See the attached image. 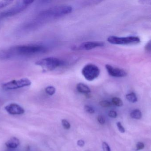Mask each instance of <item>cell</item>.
<instances>
[{
  "label": "cell",
  "mask_w": 151,
  "mask_h": 151,
  "mask_svg": "<svg viewBox=\"0 0 151 151\" xmlns=\"http://www.w3.org/2000/svg\"><path fill=\"white\" fill-rule=\"evenodd\" d=\"M20 144L19 139L16 137H13L6 142V145L7 147L10 149H14L18 147Z\"/></svg>",
  "instance_id": "obj_11"
},
{
  "label": "cell",
  "mask_w": 151,
  "mask_h": 151,
  "mask_svg": "<svg viewBox=\"0 0 151 151\" xmlns=\"http://www.w3.org/2000/svg\"><path fill=\"white\" fill-rule=\"evenodd\" d=\"M84 110L86 112L89 113H93L95 112V110L93 109V108L91 106H88V105H86L85 106Z\"/></svg>",
  "instance_id": "obj_19"
},
{
  "label": "cell",
  "mask_w": 151,
  "mask_h": 151,
  "mask_svg": "<svg viewBox=\"0 0 151 151\" xmlns=\"http://www.w3.org/2000/svg\"><path fill=\"white\" fill-rule=\"evenodd\" d=\"M107 40L110 44L118 45H136L140 42V39L138 36L119 37L111 36L107 38Z\"/></svg>",
  "instance_id": "obj_5"
},
{
  "label": "cell",
  "mask_w": 151,
  "mask_h": 151,
  "mask_svg": "<svg viewBox=\"0 0 151 151\" xmlns=\"http://www.w3.org/2000/svg\"><path fill=\"white\" fill-rule=\"evenodd\" d=\"M108 116L111 117V118H117V112L114 111H110L109 113H108Z\"/></svg>",
  "instance_id": "obj_25"
},
{
  "label": "cell",
  "mask_w": 151,
  "mask_h": 151,
  "mask_svg": "<svg viewBox=\"0 0 151 151\" xmlns=\"http://www.w3.org/2000/svg\"><path fill=\"white\" fill-rule=\"evenodd\" d=\"M5 109L8 113L12 115H21L25 112L23 108L15 103H12L6 106Z\"/></svg>",
  "instance_id": "obj_10"
},
{
  "label": "cell",
  "mask_w": 151,
  "mask_h": 151,
  "mask_svg": "<svg viewBox=\"0 0 151 151\" xmlns=\"http://www.w3.org/2000/svg\"><path fill=\"white\" fill-rule=\"evenodd\" d=\"M33 2V1L30 0H23L17 1V3L12 7L0 13V20L18 14L25 10Z\"/></svg>",
  "instance_id": "obj_2"
},
{
  "label": "cell",
  "mask_w": 151,
  "mask_h": 151,
  "mask_svg": "<svg viewBox=\"0 0 151 151\" xmlns=\"http://www.w3.org/2000/svg\"><path fill=\"white\" fill-rule=\"evenodd\" d=\"M145 147V145L144 143L141 142H138L136 145V150L138 151V150H142Z\"/></svg>",
  "instance_id": "obj_22"
},
{
  "label": "cell",
  "mask_w": 151,
  "mask_h": 151,
  "mask_svg": "<svg viewBox=\"0 0 151 151\" xmlns=\"http://www.w3.org/2000/svg\"><path fill=\"white\" fill-rule=\"evenodd\" d=\"M126 99L132 103H135L138 101V98L134 93H131L127 94L126 95Z\"/></svg>",
  "instance_id": "obj_14"
},
{
  "label": "cell",
  "mask_w": 151,
  "mask_h": 151,
  "mask_svg": "<svg viewBox=\"0 0 151 151\" xmlns=\"http://www.w3.org/2000/svg\"><path fill=\"white\" fill-rule=\"evenodd\" d=\"M82 74L85 79L88 81H92L99 77L100 70L94 64H87L82 70Z\"/></svg>",
  "instance_id": "obj_7"
},
{
  "label": "cell",
  "mask_w": 151,
  "mask_h": 151,
  "mask_svg": "<svg viewBox=\"0 0 151 151\" xmlns=\"http://www.w3.org/2000/svg\"><path fill=\"white\" fill-rule=\"evenodd\" d=\"M100 106L103 107L107 108L111 107V103L108 101L104 100L101 101L99 102Z\"/></svg>",
  "instance_id": "obj_18"
},
{
  "label": "cell",
  "mask_w": 151,
  "mask_h": 151,
  "mask_svg": "<svg viewBox=\"0 0 151 151\" xmlns=\"http://www.w3.org/2000/svg\"><path fill=\"white\" fill-rule=\"evenodd\" d=\"M13 2V1H0V9L7 6Z\"/></svg>",
  "instance_id": "obj_17"
},
{
  "label": "cell",
  "mask_w": 151,
  "mask_h": 151,
  "mask_svg": "<svg viewBox=\"0 0 151 151\" xmlns=\"http://www.w3.org/2000/svg\"><path fill=\"white\" fill-rule=\"evenodd\" d=\"M45 91H46V93L48 95L52 96L55 94V92H56V89L53 86H49L46 87L45 89Z\"/></svg>",
  "instance_id": "obj_16"
},
{
  "label": "cell",
  "mask_w": 151,
  "mask_h": 151,
  "mask_svg": "<svg viewBox=\"0 0 151 151\" xmlns=\"http://www.w3.org/2000/svg\"><path fill=\"white\" fill-rule=\"evenodd\" d=\"M0 21H1V20H0Z\"/></svg>",
  "instance_id": "obj_30"
},
{
  "label": "cell",
  "mask_w": 151,
  "mask_h": 151,
  "mask_svg": "<svg viewBox=\"0 0 151 151\" xmlns=\"http://www.w3.org/2000/svg\"><path fill=\"white\" fill-rule=\"evenodd\" d=\"M97 120H98V122L101 124H104L105 123V119L102 115L98 116V117H97Z\"/></svg>",
  "instance_id": "obj_24"
},
{
  "label": "cell",
  "mask_w": 151,
  "mask_h": 151,
  "mask_svg": "<svg viewBox=\"0 0 151 151\" xmlns=\"http://www.w3.org/2000/svg\"><path fill=\"white\" fill-rule=\"evenodd\" d=\"M112 102L114 105L118 107L123 106V103L122 100L118 97H114L112 99Z\"/></svg>",
  "instance_id": "obj_15"
},
{
  "label": "cell",
  "mask_w": 151,
  "mask_h": 151,
  "mask_svg": "<svg viewBox=\"0 0 151 151\" xmlns=\"http://www.w3.org/2000/svg\"><path fill=\"white\" fill-rule=\"evenodd\" d=\"M139 2L141 4L151 5V0H150V1H148H148H140Z\"/></svg>",
  "instance_id": "obj_28"
},
{
  "label": "cell",
  "mask_w": 151,
  "mask_h": 151,
  "mask_svg": "<svg viewBox=\"0 0 151 151\" xmlns=\"http://www.w3.org/2000/svg\"></svg>",
  "instance_id": "obj_29"
},
{
  "label": "cell",
  "mask_w": 151,
  "mask_h": 151,
  "mask_svg": "<svg viewBox=\"0 0 151 151\" xmlns=\"http://www.w3.org/2000/svg\"><path fill=\"white\" fill-rule=\"evenodd\" d=\"M61 123H62V125L63 127L66 129H69L70 128V124H69V122L65 119L62 120L61 121Z\"/></svg>",
  "instance_id": "obj_20"
},
{
  "label": "cell",
  "mask_w": 151,
  "mask_h": 151,
  "mask_svg": "<svg viewBox=\"0 0 151 151\" xmlns=\"http://www.w3.org/2000/svg\"><path fill=\"white\" fill-rule=\"evenodd\" d=\"M104 43L102 41H87L82 43L79 46V48L81 50H92L96 47H102L104 46Z\"/></svg>",
  "instance_id": "obj_9"
},
{
  "label": "cell",
  "mask_w": 151,
  "mask_h": 151,
  "mask_svg": "<svg viewBox=\"0 0 151 151\" xmlns=\"http://www.w3.org/2000/svg\"><path fill=\"white\" fill-rule=\"evenodd\" d=\"M45 47L37 45H23L11 47L0 50V60H7L16 57L29 56L47 52Z\"/></svg>",
  "instance_id": "obj_1"
},
{
  "label": "cell",
  "mask_w": 151,
  "mask_h": 151,
  "mask_svg": "<svg viewBox=\"0 0 151 151\" xmlns=\"http://www.w3.org/2000/svg\"><path fill=\"white\" fill-rule=\"evenodd\" d=\"M117 126L118 127V129L119 131L121 133H124L126 131L125 130V128H124V127L121 125V123L120 122H118L117 123Z\"/></svg>",
  "instance_id": "obj_21"
},
{
  "label": "cell",
  "mask_w": 151,
  "mask_h": 151,
  "mask_svg": "<svg viewBox=\"0 0 151 151\" xmlns=\"http://www.w3.org/2000/svg\"><path fill=\"white\" fill-rule=\"evenodd\" d=\"M105 67L108 73L112 77L122 78L127 75V73L123 69L115 68L109 64H107Z\"/></svg>",
  "instance_id": "obj_8"
},
{
  "label": "cell",
  "mask_w": 151,
  "mask_h": 151,
  "mask_svg": "<svg viewBox=\"0 0 151 151\" xmlns=\"http://www.w3.org/2000/svg\"><path fill=\"white\" fill-rule=\"evenodd\" d=\"M64 64L63 61L55 57L44 58L38 61L35 63L37 65L41 67L44 70L47 71H53Z\"/></svg>",
  "instance_id": "obj_3"
},
{
  "label": "cell",
  "mask_w": 151,
  "mask_h": 151,
  "mask_svg": "<svg viewBox=\"0 0 151 151\" xmlns=\"http://www.w3.org/2000/svg\"><path fill=\"white\" fill-rule=\"evenodd\" d=\"M72 11L73 8L70 6H58L42 12L40 15L45 17H59L70 13Z\"/></svg>",
  "instance_id": "obj_4"
},
{
  "label": "cell",
  "mask_w": 151,
  "mask_h": 151,
  "mask_svg": "<svg viewBox=\"0 0 151 151\" xmlns=\"http://www.w3.org/2000/svg\"><path fill=\"white\" fill-rule=\"evenodd\" d=\"M145 49L147 51L151 52V40L148 42L145 47Z\"/></svg>",
  "instance_id": "obj_26"
},
{
  "label": "cell",
  "mask_w": 151,
  "mask_h": 151,
  "mask_svg": "<svg viewBox=\"0 0 151 151\" xmlns=\"http://www.w3.org/2000/svg\"><path fill=\"white\" fill-rule=\"evenodd\" d=\"M77 144L80 147H83L85 145V142L82 140H78V142H77Z\"/></svg>",
  "instance_id": "obj_27"
},
{
  "label": "cell",
  "mask_w": 151,
  "mask_h": 151,
  "mask_svg": "<svg viewBox=\"0 0 151 151\" xmlns=\"http://www.w3.org/2000/svg\"><path fill=\"white\" fill-rule=\"evenodd\" d=\"M103 146V151H111L110 146L106 142H104L102 145Z\"/></svg>",
  "instance_id": "obj_23"
},
{
  "label": "cell",
  "mask_w": 151,
  "mask_h": 151,
  "mask_svg": "<svg viewBox=\"0 0 151 151\" xmlns=\"http://www.w3.org/2000/svg\"><path fill=\"white\" fill-rule=\"evenodd\" d=\"M77 89L79 92L84 94H89L91 92V90L87 85L83 83H79L77 84Z\"/></svg>",
  "instance_id": "obj_12"
},
{
  "label": "cell",
  "mask_w": 151,
  "mask_h": 151,
  "mask_svg": "<svg viewBox=\"0 0 151 151\" xmlns=\"http://www.w3.org/2000/svg\"><path fill=\"white\" fill-rule=\"evenodd\" d=\"M131 116L132 118L139 120L142 118V113L139 110H135L131 113Z\"/></svg>",
  "instance_id": "obj_13"
},
{
  "label": "cell",
  "mask_w": 151,
  "mask_h": 151,
  "mask_svg": "<svg viewBox=\"0 0 151 151\" xmlns=\"http://www.w3.org/2000/svg\"><path fill=\"white\" fill-rule=\"evenodd\" d=\"M32 82L27 78H23L18 80L11 81L2 85V88L6 91L16 90L30 86Z\"/></svg>",
  "instance_id": "obj_6"
}]
</instances>
